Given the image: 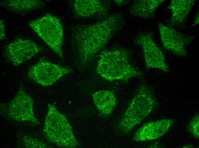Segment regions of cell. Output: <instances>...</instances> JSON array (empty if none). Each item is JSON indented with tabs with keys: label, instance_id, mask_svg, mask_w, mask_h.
<instances>
[{
	"label": "cell",
	"instance_id": "obj_7",
	"mask_svg": "<svg viewBox=\"0 0 199 148\" xmlns=\"http://www.w3.org/2000/svg\"><path fill=\"white\" fill-rule=\"evenodd\" d=\"M151 32L141 31L134 40L135 44L141 48L146 69H156L165 73L170 72L165 55L156 43Z\"/></svg>",
	"mask_w": 199,
	"mask_h": 148
},
{
	"label": "cell",
	"instance_id": "obj_21",
	"mask_svg": "<svg viewBox=\"0 0 199 148\" xmlns=\"http://www.w3.org/2000/svg\"><path fill=\"white\" fill-rule=\"evenodd\" d=\"M199 10H198L195 15L194 22L192 24V25L191 26V27H194L197 25L198 24L199 22Z\"/></svg>",
	"mask_w": 199,
	"mask_h": 148
},
{
	"label": "cell",
	"instance_id": "obj_15",
	"mask_svg": "<svg viewBox=\"0 0 199 148\" xmlns=\"http://www.w3.org/2000/svg\"><path fill=\"white\" fill-rule=\"evenodd\" d=\"M164 0H134L129 9L130 14L133 16L145 19L152 18L158 6Z\"/></svg>",
	"mask_w": 199,
	"mask_h": 148
},
{
	"label": "cell",
	"instance_id": "obj_17",
	"mask_svg": "<svg viewBox=\"0 0 199 148\" xmlns=\"http://www.w3.org/2000/svg\"><path fill=\"white\" fill-rule=\"evenodd\" d=\"M17 137V148L53 147L48 145L47 142L48 141L43 135L39 133L20 131L18 132Z\"/></svg>",
	"mask_w": 199,
	"mask_h": 148
},
{
	"label": "cell",
	"instance_id": "obj_18",
	"mask_svg": "<svg viewBox=\"0 0 199 148\" xmlns=\"http://www.w3.org/2000/svg\"><path fill=\"white\" fill-rule=\"evenodd\" d=\"M189 132L194 137L198 139L199 137V116L197 113L194 116L187 126Z\"/></svg>",
	"mask_w": 199,
	"mask_h": 148
},
{
	"label": "cell",
	"instance_id": "obj_13",
	"mask_svg": "<svg viewBox=\"0 0 199 148\" xmlns=\"http://www.w3.org/2000/svg\"><path fill=\"white\" fill-rule=\"evenodd\" d=\"M196 0H172L167 8L171 11L169 26L172 27L184 24L186 21Z\"/></svg>",
	"mask_w": 199,
	"mask_h": 148
},
{
	"label": "cell",
	"instance_id": "obj_6",
	"mask_svg": "<svg viewBox=\"0 0 199 148\" xmlns=\"http://www.w3.org/2000/svg\"><path fill=\"white\" fill-rule=\"evenodd\" d=\"M28 24L54 52L63 58V30L59 18L47 13L30 21Z\"/></svg>",
	"mask_w": 199,
	"mask_h": 148
},
{
	"label": "cell",
	"instance_id": "obj_14",
	"mask_svg": "<svg viewBox=\"0 0 199 148\" xmlns=\"http://www.w3.org/2000/svg\"><path fill=\"white\" fill-rule=\"evenodd\" d=\"M92 96L97 109L102 116L108 117L112 114L117 103V98L113 91L100 90L93 93Z\"/></svg>",
	"mask_w": 199,
	"mask_h": 148
},
{
	"label": "cell",
	"instance_id": "obj_20",
	"mask_svg": "<svg viewBox=\"0 0 199 148\" xmlns=\"http://www.w3.org/2000/svg\"><path fill=\"white\" fill-rule=\"evenodd\" d=\"M114 4L118 7H121L130 3V0H115L113 1Z\"/></svg>",
	"mask_w": 199,
	"mask_h": 148
},
{
	"label": "cell",
	"instance_id": "obj_2",
	"mask_svg": "<svg viewBox=\"0 0 199 148\" xmlns=\"http://www.w3.org/2000/svg\"><path fill=\"white\" fill-rule=\"evenodd\" d=\"M95 72L106 80L128 83L134 78H142L143 74L133 64L131 49L114 45L104 48L98 55Z\"/></svg>",
	"mask_w": 199,
	"mask_h": 148
},
{
	"label": "cell",
	"instance_id": "obj_3",
	"mask_svg": "<svg viewBox=\"0 0 199 148\" xmlns=\"http://www.w3.org/2000/svg\"><path fill=\"white\" fill-rule=\"evenodd\" d=\"M158 106L151 87L143 81L135 91L125 109L114 122L115 133L118 135L129 133Z\"/></svg>",
	"mask_w": 199,
	"mask_h": 148
},
{
	"label": "cell",
	"instance_id": "obj_9",
	"mask_svg": "<svg viewBox=\"0 0 199 148\" xmlns=\"http://www.w3.org/2000/svg\"><path fill=\"white\" fill-rule=\"evenodd\" d=\"M161 41L164 49L178 57L188 55L187 46L194 39V36L184 34L172 27L158 23Z\"/></svg>",
	"mask_w": 199,
	"mask_h": 148
},
{
	"label": "cell",
	"instance_id": "obj_10",
	"mask_svg": "<svg viewBox=\"0 0 199 148\" xmlns=\"http://www.w3.org/2000/svg\"><path fill=\"white\" fill-rule=\"evenodd\" d=\"M43 50L31 40L18 37L5 46L3 55L8 62L18 65Z\"/></svg>",
	"mask_w": 199,
	"mask_h": 148
},
{
	"label": "cell",
	"instance_id": "obj_16",
	"mask_svg": "<svg viewBox=\"0 0 199 148\" xmlns=\"http://www.w3.org/2000/svg\"><path fill=\"white\" fill-rule=\"evenodd\" d=\"M45 5L43 1L37 0H5L0 2V5L7 10L23 14L43 7Z\"/></svg>",
	"mask_w": 199,
	"mask_h": 148
},
{
	"label": "cell",
	"instance_id": "obj_1",
	"mask_svg": "<svg viewBox=\"0 0 199 148\" xmlns=\"http://www.w3.org/2000/svg\"><path fill=\"white\" fill-rule=\"evenodd\" d=\"M125 23L123 17L115 13L94 23L74 26L72 42L77 61L83 65L90 63Z\"/></svg>",
	"mask_w": 199,
	"mask_h": 148
},
{
	"label": "cell",
	"instance_id": "obj_11",
	"mask_svg": "<svg viewBox=\"0 0 199 148\" xmlns=\"http://www.w3.org/2000/svg\"><path fill=\"white\" fill-rule=\"evenodd\" d=\"M111 1L109 0H74L70 6L74 17L102 20L110 14Z\"/></svg>",
	"mask_w": 199,
	"mask_h": 148
},
{
	"label": "cell",
	"instance_id": "obj_19",
	"mask_svg": "<svg viewBox=\"0 0 199 148\" xmlns=\"http://www.w3.org/2000/svg\"><path fill=\"white\" fill-rule=\"evenodd\" d=\"M0 40H2L6 38L5 26L3 21L0 20Z\"/></svg>",
	"mask_w": 199,
	"mask_h": 148
},
{
	"label": "cell",
	"instance_id": "obj_5",
	"mask_svg": "<svg viewBox=\"0 0 199 148\" xmlns=\"http://www.w3.org/2000/svg\"><path fill=\"white\" fill-rule=\"evenodd\" d=\"M32 98L21 84L14 98L7 103H0V115L13 122L30 126L40 124L35 116Z\"/></svg>",
	"mask_w": 199,
	"mask_h": 148
},
{
	"label": "cell",
	"instance_id": "obj_12",
	"mask_svg": "<svg viewBox=\"0 0 199 148\" xmlns=\"http://www.w3.org/2000/svg\"><path fill=\"white\" fill-rule=\"evenodd\" d=\"M175 122L174 119L167 118L145 123L136 132L133 139L135 141L140 142L159 138L168 132Z\"/></svg>",
	"mask_w": 199,
	"mask_h": 148
},
{
	"label": "cell",
	"instance_id": "obj_8",
	"mask_svg": "<svg viewBox=\"0 0 199 148\" xmlns=\"http://www.w3.org/2000/svg\"><path fill=\"white\" fill-rule=\"evenodd\" d=\"M72 70L41 58L38 61L32 66L27 73L28 78L31 80L44 86L53 84Z\"/></svg>",
	"mask_w": 199,
	"mask_h": 148
},
{
	"label": "cell",
	"instance_id": "obj_4",
	"mask_svg": "<svg viewBox=\"0 0 199 148\" xmlns=\"http://www.w3.org/2000/svg\"><path fill=\"white\" fill-rule=\"evenodd\" d=\"M42 132L48 141L59 147L73 148L78 145L67 119L53 104L48 105Z\"/></svg>",
	"mask_w": 199,
	"mask_h": 148
}]
</instances>
